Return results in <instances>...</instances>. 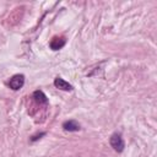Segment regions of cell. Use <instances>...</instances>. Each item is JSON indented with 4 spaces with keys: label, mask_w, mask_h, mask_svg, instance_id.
I'll list each match as a JSON object with an SVG mask.
<instances>
[{
    "label": "cell",
    "mask_w": 157,
    "mask_h": 157,
    "mask_svg": "<svg viewBox=\"0 0 157 157\" xmlns=\"http://www.w3.org/2000/svg\"><path fill=\"white\" fill-rule=\"evenodd\" d=\"M63 128L66 131H78L80 130V125L75 121V120H67L63 124Z\"/></svg>",
    "instance_id": "obj_6"
},
{
    "label": "cell",
    "mask_w": 157,
    "mask_h": 157,
    "mask_svg": "<svg viewBox=\"0 0 157 157\" xmlns=\"http://www.w3.org/2000/svg\"><path fill=\"white\" fill-rule=\"evenodd\" d=\"M33 98H34L36 102L39 103V104H47V103H48V98H47V96H45L42 91H39V90L33 92Z\"/></svg>",
    "instance_id": "obj_5"
},
{
    "label": "cell",
    "mask_w": 157,
    "mask_h": 157,
    "mask_svg": "<svg viewBox=\"0 0 157 157\" xmlns=\"http://www.w3.org/2000/svg\"><path fill=\"white\" fill-rule=\"evenodd\" d=\"M109 144L114 148V151H117V152H121L124 150V140H123L121 135L118 134V132H115V134H113L110 136Z\"/></svg>",
    "instance_id": "obj_1"
},
{
    "label": "cell",
    "mask_w": 157,
    "mask_h": 157,
    "mask_svg": "<svg viewBox=\"0 0 157 157\" xmlns=\"http://www.w3.org/2000/svg\"><path fill=\"white\" fill-rule=\"evenodd\" d=\"M54 85H55L56 88L63 90V91H71L72 90V86L69 82H66L64 78H61V77H56L54 80Z\"/></svg>",
    "instance_id": "obj_3"
},
{
    "label": "cell",
    "mask_w": 157,
    "mask_h": 157,
    "mask_svg": "<svg viewBox=\"0 0 157 157\" xmlns=\"http://www.w3.org/2000/svg\"><path fill=\"white\" fill-rule=\"evenodd\" d=\"M49 45H50V48H52L53 50L61 49V48L65 45V38H63V37H54V38L50 40Z\"/></svg>",
    "instance_id": "obj_4"
},
{
    "label": "cell",
    "mask_w": 157,
    "mask_h": 157,
    "mask_svg": "<svg viewBox=\"0 0 157 157\" xmlns=\"http://www.w3.org/2000/svg\"><path fill=\"white\" fill-rule=\"evenodd\" d=\"M23 83H25V76H23V75H20V74L13 75V76L10 78V81H9L10 88H12V90H15V91L20 90V88L23 86Z\"/></svg>",
    "instance_id": "obj_2"
}]
</instances>
